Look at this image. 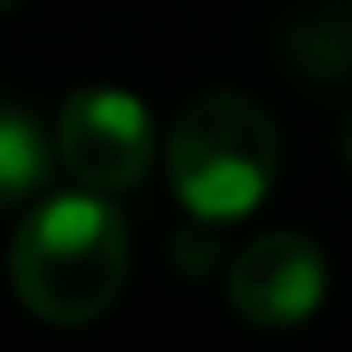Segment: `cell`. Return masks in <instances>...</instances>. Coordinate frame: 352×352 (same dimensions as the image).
<instances>
[{
  "instance_id": "obj_5",
  "label": "cell",
  "mask_w": 352,
  "mask_h": 352,
  "mask_svg": "<svg viewBox=\"0 0 352 352\" xmlns=\"http://www.w3.org/2000/svg\"><path fill=\"white\" fill-rule=\"evenodd\" d=\"M55 170V143L33 110L0 99V209L33 198Z\"/></svg>"
},
{
  "instance_id": "obj_6",
  "label": "cell",
  "mask_w": 352,
  "mask_h": 352,
  "mask_svg": "<svg viewBox=\"0 0 352 352\" xmlns=\"http://www.w3.org/2000/svg\"><path fill=\"white\" fill-rule=\"evenodd\" d=\"M214 258H220V242H214V220L204 226L198 214H187V220L176 226V236H170V264H176L182 275H204Z\"/></svg>"
},
{
  "instance_id": "obj_4",
  "label": "cell",
  "mask_w": 352,
  "mask_h": 352,
  "mask_svg": "<svg viewBox=\"0 0 352 352\" xmlns=\"http://www.w3.org/2000/svg\"><path fill=\"white\" fill-rule=\"evenodd\" d=\"M330 292V258L302 231H258L226 270V302L258 330H292L319 314Z\"/></svg>"
},
{
  "instance_id": "obj_8",
  "label": "cell",
  "mask_w": 352,
  "mask_h": 352,
  "mask_svg": "<svg viewBox=\"0 0 352 352\" xmlns=\"http://www.w3.org/2000/svg\"><path fill=\"white\" fill-rule=\"evenodd\" d=\"M16 6H22V0H0V11H16Z\"/></svg>"
},
{
  "instance_id": "obj_1",
  "label": "cell",
  "mask_w": 352,
  "mask_h": 352,
  "mask_svg": "<svg viewBox=\"0 0 352 352\" xmlns=\"http://www.w3.org/2000/svg\"><path fill=\"white\" fill-rule=\"evenodd\" d=\"M132 264L126 220L99 187L60 192L38 204L6 253V275L16 302L44 324H94L116 308Z\"/></svg>"
},
{
  "instance_id": "obj_3",
  "label": "cell",
  "mask_w": 352,
  "mask_h": 352,
  "mask_svg": "<svg viewBox=\"0 0 352 352\" xmlns=\"http://www.w3.org/2000/svg\"><path fill=\"white\" fill-rule=\"evenodd\" d=\"M154 116L132 88L116 82H82L55 121V154L82 187L99 192H126L148 176L154 165Z\"/></svg>"
},
{
  "instance_id": "obj_9",
  "label": "cell",
  "mask_w": 352,
  "mask_h": 352,
  "mask_svg": "<svg viewBox=\"0 0 352 352\" xmlns=\"http://www.w3.org/2000/svg\"><path fill=\"white\" fill-rule=\"evenodd\" d=\"M346 16H352V0H346Z\"/></svg>"
},
{
  "instance_id": "obj_7",
  "label": "cell",
  "mask_w": 352,
  "mask_h": 352,
  "mask_svg": "<svg viewBox=\"0 0 352 352\" xmlns=\"http://www.w3.org/2000/svg\"><path fill=\"white\" fill-rule=\"evenodd\" d=\"M341 160H346V170H352V104H346V116H341Z\"/></svg>"
},
{
  "instance_id": "obj_2",
  "label": "cell",
  "mask_w": 352,
  "mask_h": 352,
  "mask_svg": "<svg viewBox=\"0 0 352 352\" xmlns=\"http://www.w3.org/2000/svg\"><path fill=\"white\" fill-rule=\"evenodd\" d=\"M165 176L187 214L214 226L242 220L280 176V132L258 99L209 88L176 110L165 132Z\"/></svg>"
}]
</instances>
